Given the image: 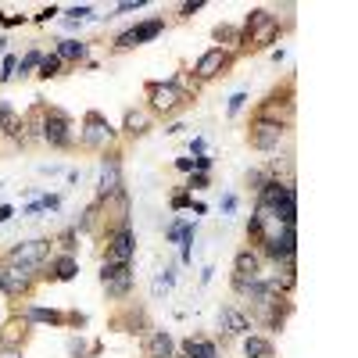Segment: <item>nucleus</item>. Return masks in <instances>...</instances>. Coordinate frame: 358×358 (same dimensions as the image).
<instances>
[{
	"mask_svg": "<svg viewBox=\"0 0 358 358\" xmlns=\"http://www.w3.org/2000/svg\"><path fill=\"white\" fill-rule=\"evenodd\" d=\"M62 57H57V54H43L40 57V69H36V76L40 79H57V76H62Z\"/></svg>",
	"mask_w": 358,
	"mask_h": 358,
	"instance_id": "7c9ffc66",
	"label": "nucleus"
},
{
	"mask_svg": "<svg viewBox=\"0 0 358 358\" xmlns=\"http://www.w3.org/2000/svg\"><path fill=\"white\" fill-rule=\"evenodd\" d=\"M248 183H251V190L258 194V190L268 183V172H265V169H251V172H248Z\"/></svg>",
	"mask_w": 358,
	"mask_h": 358,
	"instance_id": "58836bf2",
	"label": "nucleus"
},
{
	"mask_svg": "<svg viewBox=\"0 0 358 358\" xmlns=\"http://www.w3.org/2000/svg\"><path fill=\"white\" fill-rule=\"evenodd\" d=\"M57 244H62V255H76V248H79V229L69 226L62 236H57Z\"/></svg>",
	"mask_w": 358,
	"mask_h": 358,
	"instance_id": "72a5a7b5",
	"label": "nucleus"
},
{
	"mask_svg": "<svg viewBox=\"0 0 358 358\" xmlns=\"http://www.w3.org/2000/svg\"><path fill=\"white\" fill-rule=\"evenodd\" d=\"M283 136H287V126H276V122H262V118H251V126H248V147H251V151H262V155L280 151Z\"/></svg>",
	"mask_w": 358,
	"mask_h": 358,
	"instance_id": "f8f14e48",
	"label": "nucleus"
},
{
	"mask_svg": "<svg viewBox=\"0 0 358 358\" xmlns=\"http://www.w3.org/2000/svg\"><path fill=\"white\" fill-rule=\"evenodd\" d=\"M111 326H115V330H122V334H143V337H147V315H143V308H136V305H129V312H126L122 319H115Z\"/></svg>",
	"mask_w": 358,
	"mask_h": 358,
	"instance_id": "bb28decb",
	"label": "nucleus"
},
{
	"mask_svg": "<svg viewBox=\"0 0 358 358\" xmlns=\"http://www.w3.org/2000/svg\"><path fill=\"white\" fill-rule=\"evenodd\" d=\"M143 97H147V111L151 115H162V118H172V115H179L194 97L187 94L183 86H176L172 79L169 83H147L143 86Z\"/></svg>",
	"mask_w": 358,
	"mask_h": 358,
	"instance_id": "20e7f679",
	"label": "nucleus"
},
{
	"mask_svg": "<svg viewBox=\"0 0 358 358\" xmlns=\"http://www.w3.org/2000/svg\"><path fill=\"white\" fill-rule=\"evenodd\" d=\"M151 129H155L151 111H136V108L126 111V118H122V133H126L129 140H140V136H147Z\"/></svg>",
	"mask_w": 358,
	"mask_h": 358,
	"instance_id": "4be33fe9",
	"label": "nucleus"
},
{
	"mask_svg": "<svg viewBox=\"0 0 358 358\" xmlns=\"http://www.w3.org/2000/svg\"><path fill=\"white\" fill-rule=\"evenodd\" d=\"M176 358H183V355H176Z\"/></svg>",
	"mask_w": 358,
	"mask_h": 358,
	"instance_id": "5fc2aeb1",
	"label": "nucleus"
},
{
	"mask_svg": "<svg viewBox=\"0 0 358 358\" xmlns=\"http://www.w3.org/2000/svg\"><path fill=\"white\" fill-rule=\"evenodd\" d=\"M50 244L54 241H47V236H33V241H22V244H15L11 251H8V265H18V268H29V273H43V265L50 262Z\"/></svg>",
	"mask_w": 358,
	"mask_h": 358,
	"instance_id": "6e6552de",
	"label": "nucleus"
},
{
	"mask_svg": "<svg viewBox=\"0 0 358 358\" xmlns=\"http://www.w3.org/2000/svg\"><path fill=\"white\" fill-rule=\"evenodd\" d=\"M215 322H219V334L222 337H248L251 334V315L241 305H222L219 315H215Z\"/></svg>",
	"mask_w": 358,
	"mask_h": 358,
	"instance_id": "f3484780",
	"label": "nucleus"
},
{
	"mask_svg": "<svg viewBox=\"0 0 358 358\" xmlns=\"http://www.w3.org/2000/svg\"><path fill=\"white\" fill-rule=\"evenodd\" d=\"M280 36H283L280 15H273L268 8H251L244 15V25H241V57L268 50L273 43H280Z\"/></svg>",
	"mask_w": 358,
	"mask_h": 358,
	"instance_id": "f03ea898",
	"label": "nucleus"
},
{
	"mask_svg": "<svg viewBox=\"0 0 358 358\" xmlns=\"http://www.w3.org/2000/svg\"><path fill=\"white\" fill-rule=\"evenodd\" d=\"M40 57H43V50L40 47H29L25 50V57H18V69H15V76H33V69H40Z\"/></svg>",
	"mask_w": 358,
	"mask_h": 358,
	"instance_id": "c756f323",
	"label": "nucleus"
},
{
	"mask_svg": "<svg viewBox=\"0 0 358 358\" xmlns=\"http://www.w3.org/2000/svg\"><path fill=\"white\" fill-rule=\"evenodd\" d=\"M54 54L62 57V65H79V62H86V54H90V43H83V40H62L54 47Z\"/></svg>",
	"mask_w": 358,
	"mask_h": 358,
	"instance_id": "b1692460",
	"label": "nucleus"
},
{
	"mask_svg": "<svg viewBox=\"0 0 358 358\" xmlns=\"http://www.w3.org/2000/svg\"><path fill=\"white\" fill-rule=\"evenodd\" d=\"M179 355L183 358H219V344L204 334H190L179 341Z\"/></svg>",
	"mask_w": 358,
	"mask_h": 358,
	"instance_id": "aec40b11",
	"label": "nucleus"
},
{
	"mask_svg": "<svg viewBox=\"0 0 358 358\" xmlns=\"http://www.w3.org/2000/svg\"><path fill=\"white\" fill-rule=\"evenodd\" d=\"M248 301H251V319H258L268 334H280L290 312H294V301H290V294H276V290H268L262 280L248 290Z\"/></svg>",
	"mask_w": 358,
	"mask_h": 358,
	"instance_id": "f257e3e1",
	"label": "nucleus"
},
{
	"mask_svg": "<svg viewBox=\"0 0 358 358\" xmlns=\"http://www.w3.org/2000/svg\"><path fill=\"white\" fill-rule=\"evenodd\" d=\"M15 219V208L11 204H0V222H11Z\"/></svg>",
	"mask_w": 358,
	"mask_h": 358,
	"instance_id": "de8ad7c7",
	"label": "nucleus"
},
{
	"mask_svg": "<svg viewBox=\"0 0 358 358\" xmlns=\"http://www.w3.org/2000/svg\"><path fill=\"white\" fill-rule=\"evenodd\" d=\"M29 334H33V322H29L25 315H11L4 326H0V348L22 351V344L29 341Z\"/></svg>",
	"mask_w": 358,
	"mask_h": 358,
	"instance_id": "a211bd4d",
	"label": "nucleus"
},
{
	"mask_svg": "<svg viewBox=\"0 0 358 358\" xmlns=\"http://www.w3.org/2000/svg\"><path fill=\"white\" fill-rule=\"evenodd\" d=\"M54 15H57V8H54V4H50V8H43V11H40V15H36V22H47V18H54Z\"/></svg>",
	"mask_w": 358,
	"mask_h": 358,
	"instance_id": "3c124183",
	"label": "nucleus"
},
{
	"mask_svg": "<svg viewBox=\"0 0 358 358\" xmlns=\"http://www.w3.org/2000/svg\"><path fill=\"white\" fill-rule=\"evenodd\" d=\"M233 208H236V197H233V194H226V197H222V212L229 215V212H233Z\"/></svg>",
	"mask_w": 358,
	"mask_h": 358,
	"instance_id": "8fccbe9b",
	"label": "nucleus"
},
{
	"mask_svg": "<svg viewBox=\"0 0 358 358\" xmlns=\"http://www.w3.org/2000/svg\"><path fill=\"white\" fill-rule=\"evenodd\" d=\"M4 47H8V40H4V36H0V50H4Z\"/></svg>",
	"mask_w": 358,
	"mask_h": 358,
	"instance_id": "864d4df0",
	"label": "nucleus"
},
{
	"mask_svg": "<svg viewBox=\"0 0 358 358\" xmlns=\"http://www.w3.org/2000/svg\"><path fill=\"white\" fill-rule=\"evenodd\" d=\"M143 8V0H126V4H118L115 15H129V11H140Z\"/></svg>",
	"mask_w": 358,
	"mask_h": 358,
	"instance_id": "c03bdc74",
	"label": "nucleus"
},
{
	"mask_svg": "<svg viewBox=\"0 0 358 358\" xmlns=\"http://www.w3.org/2000/svg\"><path fill=\"white\" fill-rule=\"evenodd\" d=\"M101 290L108 294V301H126L133 294V265H115V262H101Z\"/></svg>",
	"mask_w": 358,
	"mask_h": 358,
	"instance_id": "1a4fd4ad",
	"label": "nucleus"
},
{
	"mask_svg": "<svg viewBox=\"0 0 358 358\" xmlns=\"http://www.w3.org/2000/svg\"><path fill=\"white\" fill-rule=\"evenodd\" d=\"M25 15H0V25H22Z\"/></svg>",
	"mask_w": 358,
	"mask_h": 358,
	"instance_id": "49530a36",
	"label": "nucleus"
},
{
	"mask_svg": "<svg viewBox=\"0 0 358 358\" xmlns=\"http://www.w3.org/2000/svg\"><path fill=\"white\" fill-rule=\"evenodd\" d=\"M262 226H265V215L251 212V219H248V241H251V248H258V241H262Z\"/></svg>",
	"mask_w": 358,
	"mask_h": 358,
	"instance_id": "473e14b6",
	"label": "nucleus"
},
{
	"mask_svg": "<svg viewBox=\"0 0 358 358\" xmlns=\"http://www.w3.org/2000/svg\"><path fill=\"white\" fill-rule=\"evenodd\" d=\"M194 204V194L183 187V190H176L172 197H169V208H172V212H187V208Z\"/></svg>",
	"mask_w": 358,
	"mask_h": 358,
	"instance_id": "f704fd0d",
	"label": "nucleus"
},
{
	"mask_svg": "<svg viewBox=\"0 0 358 358\" xmlns=\"http://www.w3.org/2000/svg\"><path fill=\"white\" fill-rule=\"evenodd\" d=\"M236 65V54L233 50H222V47H208L197 62H194V79L204 86V83H212V79H219V76H226L229 69Z\"/></svg>",
	"mask_w": 358,
	"mask_h": 358,
	"instance_id": "9b49d317",
	"label": "nucleus"
},
{
	"mask_svg": "<svg viewBox=\"0 0 358 358\" xmlns=\"http://www.w3.org/2000/svg\"><path fill=\"white\" fill-rule=\"evenodd\" d=\"M15 69H18V57H15V54H8L4 62H0V83H8V79H15Z\"/></svg>",
	"mask_w": 358,
	"mask_h": 358,
	"instance_id": "4c0bfd02",
	"label": "nucleus"
},
{
	"mask_svg": "<svg viewBox=\"0 0 358 358\" xmlns=\"http://www.w3.org/2000/svg\"><path fill=\"white\" fill-rule=\"evenodd\" d=\"M176 169L190 176V172H194V158H176Z\"/></svg>",
	"mask_w": 358,
	"mask_h": 358,
	"instance_id": "a18cd8bd",
	"label": "nucleus"
},
{
	"mask_svg": "<svg viewBox=\"0 0 358 358\" xmlns=\"http://www.w3.org/2000/svg\"><path fill=\"white\" fill-rule=\"evenodd\" d=\"M294 79H287L283 83V90H273L258 108H255V115L251 118H262V122H276V126H287L290 129V122H294Z\"/></svg>",
	"mask_w": 358,
	"mask_h": 358,
	"instance_id": "423d86ee",
	"label": "nucleus"
},
{
	"mask_svg": "<svg viewBox=\"0 0 358 358\" xmlns=\"http://www.w3.org/2000/svg\"><path fill=\"white\" fill-rule=\"evenodd\" d=\"M143 358H176V341L169 330H151L143 337Z\"/></svg>",
	"mask_w": 358,
	"mask_h": 358,
	"instance_id": "412c9836",
	"label": "nucleus"
},
{
	"mask_svg": "<svg viewBox=\"0 0 358 358\" xmlns=\"http://www.w3.org/2000/svg\"><path fill=\"white\" fill-rule=\"evenodd\" d=\"M118 140V129L108 122L101 111H86L83 115V126H79V147L86 151H108V147Z\"/></svg>",
	"mask_w": 358,
	"mask_h": 358,
	"instance_id": "0eeeda50",
	"label": "nucleus"
},
{
	"mask_svg": "<svg viewBox=\"0 0 358 358\" xmlns=\"http://www.w3.org/2000/svg\"><path fill=\"white\" fill-rule=\"evenodd\" d=\"M176 11H179L176 18H190V15H197V11H204V0H187V4H179Z\"/></svg>",
	"mask_w": 358,
	"mask_h": 358,
	"instance_id": "ea45409f",
	"label": "nucleus"
},
{
	"mask_svg": "<svg viewBox=\"0 0 358 358\" xmlns=\"http://www.w3.org/2000/svg\"><path fill=\"white\" fill-rule=\"evenodd\" d=\"M18 133H22V115L15 111L11 101H0V136L18 140Z\"/></svg>",
	"mask_w": 358,
	"mask_h": 358,
	"instance_id": "393cba45",
	"label": "nucleus"
},
{
	"mask_svg": "<svg viewBox=\"0 0 358 358\" xmlns=\"http://www.w3.org/2000/svg\"><path fill=\"white\" fill-rule=\"evenodd\" d=\"M262 276H265V258H262L255 248H241V251L233 255V273H229L233 294L248 297V290H251Z\"/></svg>",
	"mask_w": 358,
	"mask_h": 358,
	"instance_id": "39448f33",
	"label": "nucleus"
},
{
	"mask_svg": "<svg viewBox=\"0 0 358 358\" xmlns=\"http://www.w3.org/2000/svg\"><path fill=\"white\" fill-rule=\"evenodd\" d=\"M29 322H43V326H69V312H57V308H40V305H29L22 312Z\"/></svg>",
	"mask_w": 358,
	"mask_h": 358,
	"instance_id": "a878e982",
	"label": "nucleus"
},
{
	"mask_svg": "<svg viewBox=\"0 0 358 358\" xmlns=\"http://www.w3.org/2000/svg\"><path fill=\"white\" fill-rule=\"evenodd\" d=\"M43 268H50V273H43V280H50V283H69V280H76V273H79V262H76V255H50V262H47Z\"/></svg>",
	"mask_w": 358,
	"mask_h": 358,
	"instance_id": "6ab92c4d",
	"label": "nucleus"
},
{
	"mask_svg": "<svg viewBox=\"0 0 358 358\" xmlns=\"http://www.w3.org/2000/svg\"><path fill=\"white\" fill-rule=\"evenodd\" d=\"M97 351H101V344L86 348L83 337H69V355H72V358H90V355H97Z\"/></svg>",
	"mask_w": 358,
	"mask_h": 358,
	"instance_id": "2f4dec72",
	"label": "nucleus"
},
{
	"mask_svg": "<svg viewBox=\"0 0 358 358\" xmlns=\"http://www.w3.org/2000/svg\"><path fill=\"white\" fill-rule=\"evenodd\" d=\"M133 258H136V233H133V226H122L118 233H111L104 241V262L133 265Z\"/></svg>",
	"mask_w": 358,
	"mask_h": 358,
	"instance_id": "2eb2a0df",
	"label": "nucleus"
},
{
	"mask_svg": "<svg viewBox=\"0 0 358 358\" xmlns=\"http://www.w3.org/2000/svg\"><path fill=\"white\" fill-rule=\"evenodd\" d=\"M248 101H251V97H248V94H244V90H236V94H233V97H229V104H226V115H241V111H244V104H248Z\"/></svg>",
	"mask_w": 358,
	"mask_h": 358,
	"instance_id": "e433bc0d",
	"label": "nucleus"
},
{
	"mask_svg": "<svg viewBox=\"0 0 358 358\" xmlns=\"http://www.w3.org/2000/svg\"><path fill=\"white\" fill-rule=\"evenodd\" d=\"M162 33H165V15H155V18H143L140 25L126 29V33H118V36H115V43H111V50H115V54H126V50H136V47H143V43H151V40H158Z\"/></svg>",
	"mask_w": 358,
	"mask_h": 358,
	"instance_id": "9d476101",
	"label": "nucleus"
},
{
	"mask_svg": "<svg viewBox=\"0 0 358 358\" xmlns=\"http://www.w3.org/2000/svg\"><path fill=\"white\" fill-rule=\"evenodd\" d=\"M36 273H29V268H18V265H0V290H4L11 301H25L29 294H33V287H36Z\"/></svg>",
	"mask_w": 358,
	"mask_h": 358,
	"instance_id": "ddd939ff",
	"label": "nucleus"
},
{
	"mask_svg": "<svg viewBox=\"0 0 358 358\" xmlns=\"http://www.w3.org/2000/svg\"><path fill=\"white\" fill-rule=\"evenodd\" d=\"M40 140L50 143L54 151H72L76 147V122L62 108L40 104Z\"/></svg>",
	"mask_w": 358,
	"mask_h": 358,
	"instance_id": "7ed1b4c3",
	"label": "nucleus"
},
{
	"mask_svg": "<svg viewBox=\"0 0 358 358\" xmlns=\"http://www.w3.org/2000/svg\"><path fill=\"white\" fill-rule=\"evenodd\" d=\"M0 358H25V355L15 351V348H0Z\"/></svg>",
	"mask_w": 358,
	"mask_h": 358,
	"instance_id": "603ef678",
	"label": "nucleus"
},
{
	"mask_svg": "<svg viewBox=\"0 0 358 358\" xmlns=\"http://www.w3.org/2000/svg\"><path fill=\"white\" fill-rule=\"evenodd\" d=\"M40 212H43V204L33 201V204H25V212H22V215H40Z\"/></svg>",
	"mask_w": 358,
	"mask_h": 358,
	"instance_id": "09e8293b",
	"label": "nucleus"
},
{
	"mask_svg": "<svg viewBox=\"0 0 358 358\" xmlns=\"http://www.w3.org/2000/svg\"><path fill=\"white\" fill-rule=\"evenodd\" d=\"M212 40H215V47L233 50L236 57H241V25H229V22L215 25V29H212Z\"/></svg>",
	"mask_w": 358,
	"mask_h": 358,
	"instance_id": "5701e85b",
	"label": "nucleus"
},
{
	"mask_svg": "<svg viewBox=\"0 0 358 358\" xmlns=\"http://www.w3.org/2000/svg\"><path fill=\"white\" fill-rule=\"evenodd\" d=\"M212 187V176L208 172H190V179H187V190L194 194V190H208Z\"/></svg>",
	"mask_w": 358,
	"mask_h": 358,
	"instance_id": "c9c22d12",
	"label": "nucleus"
},
{
	"mask_svg": "<svg viewBox=\"0 0 358 358\" xmlns=\"http://www.w3.org/2000/svg\"><path fill=\"white\" fill-rule=\"evenodd\" d=\"M244 355H248V358H276V344H273V337L248 334V337H244Z\"/></svg>",
	"mask_w": 358,
	"mask_h": 358,
	"instance_id": "cd10ccee",
	"label": "nucleus"
},
{
	"mask_svg": "<svg viewBox=\"0 0 358 358\" xmlns=\"http://www.w3.org/2000/svg\"><path fill=\"white\" fill-rule=\"evenodd\" d=\"M90 15H94V8H90V4H76V8H69V22H72V25L83 22V18H90Z\"/></svg>",
	"mask_w": 358,
	"mask_h": 358,
	"instance_id": "a19ab883",
	"label": "nucleus"
},
{
	"mask_svg": "<svg viewBox=\"0 0 358 358\" xmlns=\"http://www.w3.org/2000/svg\"><path fill=\"white\" fill-rule=\"evenodd\" d=\"M40 204H43V212H57V208H62V197L47 194V197H40Z\"/></svg>",
	"mask_w": 358,
	"mask_h": 358,
	"instance_id": "79ce46f5",
	"label": "nucleus"
},
{
	"mask_svg": "<svg viewBox=\"0 0 358 358\" xmlns=\"http://www.w3.org/2000/svg\"><path fill=\"white\" fill-rule=\"evenodd\" d=\"M262 258H268L273 265H297V226H283V233L276 241H268L258 248Z\"/></svg>",
	"mask_w": 358,
	"mask_h": 358,
	"instance_id": "4468645a",
	"label": "nucleus"
},
{
	"mask_svg": "<svg viewBox=\"0 0 358 358\" xmlns=\"http://www.w3.org/2000/svg\"><path fill=\"white\" fill-rule=\"evenodd\" d=\"M194 172H212V155H197L194 158Z\"/></svg>",
	"mask_w": 358,
	"mask_h": 358,
	"instance_id": "37998d69",
	"label": "nucleus"
},
{
	"mask_svg": "<svg viewBox=\"0 0 358 358\" xmlns=\"http://www.w3.org/2000/svg\"><path fill=\"white\" fill-rule=\"evenodd\" d=\"M122 187V155L118 151H104V162H101V179H97V201H108L115 197Z\"/></svg>",
	"mask_w": 358,
	"mask_h": 358,
	"instance_id": "dca6fc26",
	"label": "nucleus"
},
{
	"mask_svg": "<svg viewBox=\"0 0 358 358\" xmlns=\"http://www.w3.org/2000/svg\"><path fill=\"white\" fill-rule=\"evenodd\" d=\"M194 233H197V226H194V222H183V229H179V236H176V244H179V258H183V265H190V262H194Z\"/></svg>",
	"mask_w": 358,
	"mask_h": 358,
	"instance_id": "c85d7f7f",
	"label": "nucleus"
}]
</instances>
